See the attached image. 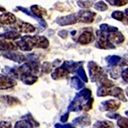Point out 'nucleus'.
Returning a JSON list of instances; mask_svg holds the SVG:
<instances>
[{
	"instance_id": "nucleus-14",
	"label": "nucleus",
	"mask_w": 128,
	"mask_h": 128,
	"mask_svg": "<svg viewBox=\"0 0 128 128\" xmlns=\"http://www.w3.org/2000/svg\"><path fill=\"white\" fill-rule=\"evenodd\" d=\"M20 78L22 82L26 84H33L38 80V77L32 74V73H24L20 76Z\"/></svg>"
},
{
	"instance_id": "nucleus-9",
	"label": "nucleus",
	"mask_w": 128,
	"mask_h": 128,
	"mask_svg": "<svg viewBox=\"0 0 128 128\" xmlns=\"http://www.w3.org/2000/svg\"><path fill=\"white\" fill-rule=\"evenodd\" d=\"M3 56L4 58H8L10 60H13V61L18 62L19 64L22 63L25 60V57L22 53L20 52H15L10 51H6V52H4L3 54Z\"/></svg>"
},
{
	"instance_id": "nucleus-4",
	"label": "nucleus",
	"mask_w": 128,
	"mask_h": 128,
	"mask_svg": "<svg viewBox=\"0 0 128 128\" xmlns=\"http://www.w3.org/2000/svg\"><path fill=\"white\" fill-rule=\"evenodd\" d=\"M98 41H97V46L98 48L104 50H111L115 49V46L105 36L104 32L98 31Z\"/></svg>"
},
{
	"instance_id": "nucleus-26",
	"label": "nucleus",
	"mask_w": 128,
	"mask_h": 128,
	"mask_svg": "<svg viewBox=\"0 0 128 128\" xmlns=\"http://www.w3.org/2000/svg\"><path fill=\"white\" fill-rule=\"evenodd\" d=\"M117 120V125L119 128H128V118L120 116Z\"/></svg>"
},
{
	"instance_id": "nucleus-13",
	"label": "nucleus",
	"mask_w": 128,
	"mask_h": 128,
	"mask_svg": "<svg viewBox=\"0 0 128 128\" xmlns=\"http://www.w3.org/2000/svg\"><path fill=\"white\" fill-rule=\"evenodd\" d=\"M15 27L20 32L25 34H31L35 32V30L34 26L28 22H22L21 23H18Z\"/></svg>"
},
{
	"instance_id": "nucleus-2",
	"label": "nucleus",
	"mask_w": 128,
	"mask_h": 128,
	"mask_svg": "<svg viewBox=\"0 0 128 128\" xmlns=\"http://www.w3.org/2000/svg\"><path fill=\"white\" fill-rule=\"evenodd\" d=\"M25 41L28 43L32 49L34 48H48L50 45L49 40L46 37L42 36H26L22 37Z\"/></svg>"
},
{
	"instance_id": "nucleus-32",
	"label": "nucleus",
	"mask_w": 128,
	"mask_h": 128,
	"mask_svg": "<svg viewBox=\"0 0 128 128\" xmlns=\"http://www.w3.org/2000/svg\"><path fill=\"white\" fill-rule=\"evenodd\" d=\"M121 76L124 82L128 83V68L124 70L121 72Z\"/></svg>"
},
{
	"instance_id": "nucleus-36",
	"label": "nucleus",
	"mask_w": 128,
	"mask_h": 128,
	"mask_svg": "<svg viewBox=\"0 0 128 128\" xmlns=\"http://www.w3.org/2000/svg\"><path fill=\"white\" fill-rule=\"evenodd\" d=\"M125 92H126V96L128 97V87L126 88Z\"/></svg>"
},
{
	"instance_id": "nucleus-10",
	"label": "nucleus",
	"mask_w": 128,
	"mask_h": 128,
	"mask_svg": "<svg viewBox=\"0 0 128 128\" xmlns=\"http://www.w3.org/2000/svg\"><path fill=\"white\" fill-rule=\"evenodd\" d=\"M16 21V16L12 13H4L0 15V24L9 25L14 24Z\"/></svg>"
},
{
	"instance_id": "nucleus-24",
	"label": "nucleus",
	"mask_w": 128,
	"mask_h": 128,
	"mask_svg": "<svg viewBox=\"0 0 128 128\" xmlns=\"http://www.w3.org/2000/svg\"><path fill=\"white\" fill-rule=\"evenodd\" d=\"M112 17L114 19H116V20H118V21H121L122 22L124 20V19H126L124 12H121V11H115V12H114L112 13Z\"/></svg>"
},
{
	"instance_id": "nucleus-31",
	"label": "nucleus",
	"mask_w": 128,
	"mask_h": 128,
	"mask_svg": "<svg viewBox=\"0 0 128 128\" xmlns=\"http://www.w3.org/2000/svg\"><path fill=\"white\" fill-rule=\"evenodd\" d=\"M51 67L50 66V64L49 63H45L43 65V67H42V71L46 73H49L50 72H51Z\"/></svg>"
},
{
	"instance_id": "nucleus-38",
	"label": "nucleus",
	"mask_w": 128,
	"mask_h": 128,
	"mask_svg": "<svg viewBox=\"0 0 128 128\" xmlns=\"http://www.w3.org/2000/svg\"><path fill=\"white\" fill-rule=\"evenodd\" d=\"M125 114L128 116V110L126 111V112H125Z\"/></svg>"
},
{
	"instance_id": "nucleus-8",
	"label": "nucleus",
	"mask_w": 128,
	"mask_h": 128,
	"mask_svg": "<svg viewBox=\"0 0 128 128\" xmlns=\"http://www.w3.org/2000/svg\"><path fill=\"white\" fill-rule=\"evenodd\" d=\"M107 38L112 44H120L123 43L125 40V36L121 32H118V30L109 33Z\"/></svg>"
},
{
	"instance_id": "nucleus-18",
	"label": "nucleus",
	"mask_w": 128,
	"mask_h": 128,
	"mask_svg": "<svg viewBox=\"0 0 128 128\" xmlns=\"http://www.w3.org/2000/svg\"><path fill=\"white\" fill-rule=\"evenodd\" d=\"M31 10L36 17L40 18V19H42V16H46L47 14V11L45 9L42 8V7L37 6V5L32 6L31 7Z\"/></svg>"
},
{
	"instance_id": "nucleus-27",
	"label": "nucleus",
	"mask_w": 128,
	"mask_h": 128,
	"mask_svg": "<svg viewBox=\"0 0 128 128\" xmlns=\"http://www.w3.org/2000/svg\"><path fill=\"white\" fill-rule=\"evenodd\" d=\"M112 5L116 6H124L128 3V0H106Z\"/></svg>"
},
{
	"instance_id": "nucleus-12",
	"label": "nucleus",
	"mask_w": 128,
	"mask_h": 128,
	"mask_svg": "<svg viewBox=\"0 0 128 128\" xmlns=\"http://www.w3.org/2000/svg\"><path fill=\"white\" fill-rule=\"evenodd\" d=\"M95 39V36L93 34L90 32H84L80 35L78 38V42L82 44H88L93 42Z\"/></svg>"
},
{
	"instance_id": "nucleus-1",
	"label": "nucleus",
	"mask_w": 128,
	"mask_h": 128,
	"mask_svg": "<svg viewBox=\"0 0 128 128\" xmlns=\"http://www.w3.org/2000/svg\"><path fill=\"white\" fill-rule=\"evenodd\" d=\"M97 94L99 97H104L107 96H114L123 102H127L128 100L124 95V90L121 88L117 86L114 88H106L102 86L98 90Z\"/></svg>"
},
{
	"instance_id": "nucleus-23",
	"label": "nucleus",
	"mask_w": 128,
	"mask_h": 128,
	"mask_svg": "<svg viewBox=\"0 0 128 128\" xmlns=\"http://www.w3.org/2000/svg\"><path fill=\"white\" fill-rule=\"evenodd\" d=\"M94 127L98 128H114V124L110 121H98L94 124Z\"/></svg>"
},
{
	"instance_id": "nucleus-29",
	"label": "nucleus",
	"mask_w": 128,
	"mask_h": 128,
	"mask_svg": "<svg viewBox=\"0 0 128 128\" xmlns=\"http://www.w3.org/2000/svg\"><path fill=\"white\" fill-rule=\"evenodd\" d=\"M95 8L99 11H106L108 10V6L103 2H99L95 5Z\"/></svg>"
},
{
	"instance_id": "nucleus-30",
	"label": "nucleus",
	"mask_w": 128,
	"mask_h": 128,
	"mask_svg": "<svg viewBox=\"0 0 128 128\" xmlns=\"http://www.w3.org/2000/svg\"><path fill=\"white\" fill-rule=\"evenodd\" d=\"M93 99H91V100H89L86 103V104L84 105V106H83V108L84 111H88L90 110L91 108H92V103H93Z\"/></svg>"
},
{
	"instance_id": "nucleus-34",
	"label": "nucleus",
	"mask_w": 128,
	"mask_h": 128,
	"mask_svg": "<svg viewBox=\"0 0 128 128\" xmlns=\"http://www.w3.org/2000/svg\"><path fill=\"white\" fill-rule=\"evenodd\" d=\"M12 124L11 123L6 121H2L0 122V128H11Z\"/></svg>"
},
{
	"instance_id": "nucleus-25",
	"label": "nucleus",
	"mask_w": 128,
	"mask_h": 128,
	"mask_svg": "<svg viewBox=\"0 0 128 128\" xmlns=\"http://www.w3.org/2000/svg\"><path fill=\"white\" fill-rule=\"evenodd\" d=\"M71 84L74 86V88H76V90L82 88L84 86V84L82 83V81L77 77H74L72 78Z\"/></svg>"
},
{
	"instance_id": "nucleus-11",
	"label": "nucleus",
	"mask_w": 128,
	"mask_h": 128,
	"mask_svg": "<svg viewBox=\"0 0 128 128\" xmlns=\"http://www.w3.org/2000/svg\"><path fill=\"white\" fill-rule=\"evenodd\" d=\"M56 22L61 26H66V25L72 24L78 22L77 16L75 14H72L67 16L64 18H60V19L56 20Z\"/></svg>"
},
{
	"instance_id": "nucleus-7",
	"label": "nucleus",
	"mask_w": 128,
	"mask_h": 128,
	"mask_svg": "<svg viewBox=\"0 0 128 128\" xmlns=\"http://www.w3.org/2000/svg\"><path fill=\"white\" fill-rule=\"evenodd\" d=\"M17 84V82L14 79L3 74H0V90L11 88Z\"/></svg>"
},
{
	"instance_id": "nucleus-37",
	"label": "nucleus",
	"mask_w": 128,
	"mask_h": 128,
	"mask_svg": "<svg viewBox=\"0 0 128 128\" xmlns=\"http://www.w3.org/2000/svg\"><path fill=\"white\" fill-rule=\"evenodd\" d=\"M125 14L127 16H128V8L126 9L125 10Z\"/></svg>"
},
{
	"instance_id": "nucleus-17",
	"label": "nucleus",
	"mask_w": 128,
	"mask_h": 128,
	"mask_svg": "<svg viewBox=\"0 0 128 128\" xmlns=\"http://www.w3.org/2000/svg\"><path fill=\"white\" fill-rule=\"evenodd\" d=\"M20 37V35L16 32L10 31L3 34H0V38L7 40H16Z\"/></svg>"
},
{
	"instance_id": "nucleus-6",
	"label": "nucleus",
	"mask_w": 128,
	"mask_h": 128,
	"mask_svg": "<svg viewBox=\"0 0 128 128\" xmlns=\"http://www.w3.org/2000/svg\"><path fill=\"white\" fill-rule=\"evenodd\" d=\"M76 16H77L78 22L88 24L93 22L96 14L90 11H82Z\"/></svg>"
},
{
	"instance_id": "nucleus-22",
	"label": "nucleus",
	"mask_w": 128,
	"mask_h": 128,
	"mask_svg": "<svg viewBox=\"0 0 128 128\" xmlns=\"http://www.w3.org/2000/svg\"><path fill=\"white\" fill-rule=\"evenodd\" d=\"M100 30L102 31L104 33H111V32H115V31H118V28L116 27H114V26H110V25L107 24H102L100 26Z\"/></svg>"
},
{
	"instance_id": "nucleus-39",
	"label": "nucleus",
	"mask_w": 128,
	"mask_h": 128,
	"mask_svg": "<svg viewBox=\"0 0 128 128\" xmlns=\"http://www.w3.org/2000/svg\"><path fill=\"white\" fill-rule=\"evenodd\" d=\"M125 60H126V62H128V58H126V59H125Z\"/></svg>"
},
{
	"instance_id": "nucleus-5",
	"label": "nucleus",
	"mask_w": 128,
	"mask_h": 128,
	"mask_svg": "<svg viewBox=\"0 0 128 128\" xmlns=\"http://www.w3.org/2000/svg\"><path fill=\"white\" fill-rule=\"evenodd\" d=\"M121 106V102L119 100L110 99V100L104 101L101 103V108L102 111H110V112H115L118 110Z\"/></svg>"
},
{
	"instance_id": "nucleus-21",
	"label": "nucleus",
	"mask_w": 128,
	"mask_h": 128,
	"mask_svg": "<svg viewBox=\"0 0 128 128\" xmlns=\"http://www.w3.org/2000/svg\"><path fill=\"white\" fill-rule=\"evenodd\" d=\"M74 122L75 123H78V124L85 126H88L90 124V118L87 116H80V117H78V118H76V119L74 120Z\"/></svg>"
},
{
	"instance_id": "nucleus-33",
	"label": "nucleus",
	"mask_w": 128,
	"mask_h": 128,
	"mask_svg": "<svg viewBox=\"0 0 128 128\" xmlns=\"http://www.w3.org/2000/svg\"><path fill=\"white\" fill-rule=\"evenodd\" d=\"M106 116L108 117V118H111V119H118L119 118L120 115L119 114H112V113H110L106 115Z\"/></svg>"
},
{
	"instance_id": "nucleus-15",
	"label": "nucleus",
	"mask_w": 128,
	"mask_h": 128,
	"mask_svg": "<svg viewBox=\"0 0 128 128\" xmlns=\"http://www.w3.org/2000/svg\"><path fill=\"white\" fill-rule=\"evenodd\" d=\"M68 72L65 68L60 67V68H56L54 71V72L51 74V77L54 80H60V79L64 78L66 77L68 74Z\"/></svg>"
},
{
	"instance_id": "nucleus-16",
	"label": "nucleus",
	"mask_w": 128,
	"mask_h": 128,
	"mask_svg": "<svg viewBox=\"0 0 128 128\" xmlns=\"http://www.w3.org/2000/svg\"><path fill=\"white\" fill-rule=\"evenodd\" d=\"M17 50V46L12 42H7L6 41L0 40V50L4 51H14Z\"/></svg>"
},
{
	"instance_id": "nucleus-28",
	"label": "nucleus",
	"mask_w": 128,
	"mask_h": 128,
	"mask_svg": "<svg viewBox=\"0 0 128 128\" xmlns=\"http://www.w3.org/2000/svg\"><path fill=\"white\" fill-rule=\"evenodd\" d=\"M78 74L80 78L82 79V80H83V82H88V78L87 77H86V73H85V71H84V68H83V67H81L79 68L78 70Z\"/></svg>"
},
{
	"instance_id": "nucleus-35",
	"label": "nucleus",
	"mask_w": 128,
	"mask_h": 128,
	"mask_svg": "<svg viewBox=\"0 0 128 128\" xmlns=\"http://www.w3.org/2000/svg\"><path fill=\"white\" fill-rule=\"evenodd\" d=\"M68 118V114H66V115H63V116H62L61 121L62 122H66V121H67Z\"/></svg>"
},
{
	"instance_id": "nucleus-20",
	"label": "nucleus",
	"mask_w": 128,
	"mask_h": 128,
	"mask_svg": "<svg viewBox=\"0 0 128 128\" xmlns=\"http://www.w3.org/2000/svg\"><path fill=\"white\" fill-rule=\"evenodd\" d=\"M106 61L109 66H115L121 61V58L118 56L116 55L109 56L106 58Z\"/></svg>"
},
{
	"instance_id": "nucleus-19",
	"label": "nucleus",
	"mask_w": 128,
	"mask_h": 128,
	"mask_svg": "<svg viewBox=\"0 0 128 128\" xmlns=\"http://www.w3.org/2000/svg\"><path fill=\"white\" fill-rule=\"evenodd\" d=\"M2 99L6 102V103L9 106H14V105L18 104H20V101L19 100V99H17L16 98H14L12 96H3L2 97Z\"/></svg>"
},
{
	"instance_id": "nucleus-3",
	"label": "nucleus",
	"mask_w": 128,
	"mask_h": 128,
	"mask_svg": "<svg viewBox=\"0 0 128 128\" xmlns=\"http://www.w3.org/2000/svg\"><path fill=\"white\" fill-rule=\"evenodd\" d=\"M88 67L89 68L90 76L92 82H98V81L99 82L100 79L106 75L104 73L102 68L94 62H89Z\"/></svg>"
}]
</instances>
